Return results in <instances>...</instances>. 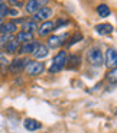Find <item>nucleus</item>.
Listing matches in <instances>:
<instances>
[{
    "mask_svg": "<svg viewBox=\"0 0 117 133\" xmlns=\"http://www.w3.org/2000/svg\"><path fill=\"white\" fill-rule=\"evenodd\" d=\"M4 49H6L7 54H16L19 51V42L16 39H10L9 42L4 45Z\"/></svg>",
    "mask_w": 117,
    "mask_h": 133,
    "instance_id": "dca6fc26",
    "label": "nucleus"
},
{
    "mask_svg": "<svg viewBox=\"0 0 117 133\" xmlns=\"http://www.w3.org/2000/svg\"><path fill=\"white\" fill-rule=\"evenodd\" d=\"M95 30H97L100 35H110V33H113L114 28L111 23H100L95 26Z\"/></svg>",
    "mask_w": 117,
    "mask_h": 133,
    "instance_id": "2eb2a0df",
    "label": "nucleus"
},
{
    "mask_svg": "<svg viewBox=\"0 0 117 133\" xmlns=\"http://www.w3.org/2000/svg\"><path fill=\"white\" fill-rule=\"evenodd\" d=\"M10 39H12V35H2L0 36V45H6Z\"/></svg>",
    "mask_w": 117,
    "mask_h": 133,
    "instance_id": "b1692460",
    "label": "nucleus"
},
{
    "mask_svg": "<svg viewBox=\"0 0 117 133\" xmlns=\"http://www.w3.org/2000/svg\"><path fill=\"white\" fill-rule=\"evenodd\" d=\"M25 68H26V72L29 74V75H32V77L39 75V74H42L44 70H45L44 64L39 62V61H29Z\"/></svg>",
    "mask_w": 117,
    "mask_h": 133,
    "instance_id": "7ed1b4c3",
    "label": "nucleus"
},
{
    "mask_svg": "<svg viewBox=\"0 0 117 133\" xmlns=\"http://www.w3.org/2000/svg\"><path fill=\"white\" fill-rule=\"evenodd\" d=\"M23 126H25V129L29 130V132H35V130H39L40 127H42V124L35 119H25Z\"/></svg>",
    "mask_w": 117,
    "mask_h": 133,
    "instance_id": "f8f14e48",
    "label": "nucleus"
},
{
    "mask_svg": "<svg viewBox=\"0 0 117 133\" xmlns=\"http://www.w3.org/2000/svg\"><path fill=\"white\" fill-rule=\"evenodd\" d=\"M39 45V43H36V42H27V43H23L22 46H20V49H19V54H23V55H27V54H33V51L36 49V46Z\"/></svg>",
    "mask_w": 117,
    "mask_h": 133,
    "instance_id": "4468645a",
    "label": "nucleus"
},
{
    "mask_svg": "<svg viewBox=\"0 0 117 133\" xmlns=\"http://www.w3.org/2000/svg\"><path fill=\"white\" fill-rule=\"evenodd\" d=\"M6 4H10V6L16 7V9H19V7H22V6H23L20 0H7V3H6Z\"/></svg>",
    "mask_w": 117,
    "mask_h": 133,
    "instance_id": "5701e85b",
    "label": "nucleus"
},
{
    "mask_svg": "<svg viewBox=\"0 0 117 133\" xmlns=\"http://www.w3.org/2000/svg\"><path fill=\"white\" fill-rule=\"evenodd\" d=\"M15 39H16L19 43L32 42V41H33V33H32V32H23V30H20L19 33H16V38H15Z\"/></svg>",
    "mask_w": 117,
    "mask_h": 133,
    "instance_id": "9d476101",
    "label": "nucleus"
},
{
    "mask_svg": "<svg viewBox=\"0 0 117 133\" xmlns=\"http://www.w3.org/2000/svg\"><path fill=\"white\" fill-rule=\"evenodd\" d=\"M116 114H117V113H116Z\"/></svg>",
    "mask_w": 117,
    "mask_h": 133,
    "instance_id": "c85d7f7f",
    "label": "nucleus"
},
{
    "mask_svg": "<svg viewBox=\"0 0 117 133\" xmlns=\"http://www.w3.org/2000/svg\"><path fill=\"white\" fill-rule=\"evenodd\" d=\"M106 80L111 84H117V66L116 68H111V70L106 74Z\"/></svg>",
    "mask_w": 117,
    "mask_h": 133,
    "instance_id": "6ab92c4d",
    "label": "nucleus"
},
{
    "mask_svg": "<svg viewBox=\"0 0 117 133\" xmlns=\"http://www.w3.org/2000/svg\"><path fill=\"white\" fill-rule=\"evenodd\" d=\"M80 41H82V33H81V32H77V33H74L72 36L70 38V41H68V42H67V46H72L74 43L80 42Z\"/></svg>",
    "mask_w": 117,
    "mask_h": 133,
    "instance_id": "412c9836",
    "label": "nucleus"
},
{
    "mask_svg": "<svg viewBox=\"0 0 117 133\" xmlns=\"http://www.w3.org/2000/svg\"><path fill=\"white\" fill-rule=\"evenodd\" d=\"M80 62H81V57L80 55H71L70 58H67V64H72V65H70L68 68H75V66H78L80 65Z\"/></svg>",
    "mask_w": 117,
    "mask_h": 133,
    "instance_id": "aec40b11",
    "label": "nucleus"
},
{
    "mask_svg": "<svg viewBox=\"0 0 117 133\" xmlns=\"http://www.w3.org/2000/svg\"><path fill=\"white\" fill-rule=\"evenodd\" d=\"M2 61H4V57H3V54L0 52V62H2Z\"/></svg>",
    "mask_w": 117,
    "mask_h": 133,
    "instance_id": "a878e982",
    "label": "nucleus"
},
{
    "mask_svg": "<svg viewBox=\"0 0 117 133\" xmlns=\"http://www.w3.org/2000/svg\"><path fill=\"white\" fill-rule=\"evenodd\" d=\"M54 29H55V23H54V22H51V20H45V22H42V25L38 28V35H39V36H46V35H49Z\"/></svg>",
    "mask_w": 117,
    "mask_h": 133,
    "instance_id": "0eeeda50",
    "label": "nucleus"
},
{
    "mask_svg": "<svg viewBox=\"0 0 117 133\" xmlns=\"http://www.w3.org/2000/svg\"><path fill=\"white\" fill-rule=\"evenodd\" d=\"M2 23H3V19H2V17H0V26H2Z\"/></svg>",
    "mask_w": 117,
    "mask_h": 133,
    "instance_id": "bb28decb",
    "label": "nucleus"
},
{
    "mask_svg": "<svg viewBox=\"0 0 117 133\" xmlns=\"http://www.w3.org/2000/svg\"><path fill=\"white\" fill-rule=\"evenodd\" d=\"M38 29V25L35 20H25L23 26H22V30L23 32H33V30Z\"/></svg>",
    "mask_w": 117,
    "mask_h": 133,
    "instance_id": "f3484780",
    "label": "nucleus"
},
{
    "mask_svg": "<svg viewBox=\"0 0 117 133\" xmlns=\"http://www.w3.org/2000/svg\"><path fill=\"white\" fill-rule=\"evenodd\" d=\"M48 52H49V49H48L46 45H38L32 55H33L36 59H44V58L48 57Z\"/></svg>",
    "mask_w": 117,
    "mask_h": 133,
    "instance_id": "ddd939ff",
    "label": "nucleus"
},
{
    "mask_svg": "<svg viewBox=\"0 0 117 133\" xmlns=\"http://www.w3.org/2000/svg\"><path fill=\"white\" fill-rule=\"evenodd\" d=\"M104 64L107 68H116L117 66V51L114 48H108L104 55Z\"/></svg>",
    "mask_w": 117,
    "mask_h": 133,
    "instance_id": "20e7f679",
    "label": "nucleus"
},
{
    "mask_svg": "<svg viewBox=\"0 0 117 133\" xmlns=\"http://www.w3.org/2000/svg\"><path fill=\"white\" fill-rule=\"evenodd\" d=\"M40 3L38 0H27V3L25 4V10H26V13H30V15H35L38 10L40 9Z\"/></svg>",
    "mask_w": 117,
    "mask_h": 133,
    "instance_id": "9b49d317",
    "label": "nucleus"
},
{
    "mask_svg": "<svg viewBox=\"0 0 117 133\" xmlns=\"http://www.w3.org/2000/svg\"><path fill=\"white\" fill-rule=\"evenodd\" d=\"M7 15H10V16H17V10L16 9H12L7 12Z\"/></svg>",
    "mask_w": 117,
    "mask_h": 133,
    "instance_id": "393cba45",
    "label": "nucleus"
},
{
    "mask_svg": "<svg viewBox=\"0 0 117 133\" xmlns=\"http://www.w3.org/2000/svg\"><path fill=\"white\" fill-rule=\"evenodd\" d=\"M7 12H9V6L6 3H0V17L2 19L4 16H7Z\"/></svg>",
    "mask_w": 117,
    "mask_h": 133,
    "instance_id": "4be33fe9",
    "label": "nucleus"
},
{
    "mask_svg": "<svg viewBox=\"0 0 117 133\" xmlns=\"http://www.w3.org/2000/svg\"><path fill=\"white\" fill-rule=\"evenodd\" d=\"M49 17H52V9H51V7H46V6L40 7L36 13L33 15L35 22H36V20H44L45 22V20H48Z\"/></svg>",
    "mask_w": 117,
    "mask_h": 133,
    "instance_id": "423d86ee",
    "label": "nucleus"
},
{
    "mask_svg": "<svg viewBox=\"0 0 117 133\" xmlns=\"http://www.w3.org/2000/svg\"><path fill=\"white\" fill-rule=\"evenodd\" d=\"M87 61L91 66L94 68H100L104 62V58H103V52H101V48L98 45H94L91 46L90 49L87 51Z\"/></svg>",
    "mask_w": 117,
    "mask_h": 133,
    "instance_id": "f257e3e1",
    "label": "nucleus"
},
{
    "mask_svg": "<svg viewBox=\"0 0 117 133\" xmlns=\"http://www.w3.org/2000/svg\"><path fill=\"white\" fill-rule=\"evenodd\" d=\"M67 58H68L67 52L65 51H59L54 57V59H52V64L49 66V72H59L64 66L67 65Z\"/></svg>",
    "mask_w": 117,
    "mask_h": 133,
    "instance_id": "f03ea898",
    "label": "nucleus"
},
{
    "mask_svg": "<svg viewBox=\"0 0 117 133\" xmlns=\"http://www.w3.org/2000/svg\"><path fill=\"white\" fill-rule=\"evenodd\" d=\"M97 13H98L100 17H107L108 15L111 13V10H110V7H108L107 4H98L97 6Z\"/></svg>",
    "mask_w": 117,
    "mask_h": 133,
    "instance_id": "a211bd4d",
    "label": "nucleus"
},
{
    "mask_svg": "<svg viewBox=\"0 0 117 133\" xmlns=\"http://www.w3.org/2000/svg\"><path fill=\"white\" fill-rule=\"evenodd\" d=\"M0 3H2V0H0Z\"/></svg>",
    "mask_w": 117,
    "mask_h": 133,
    "instance_id": "cd10ccee",
    "label": "nucleus"
},
{
    "mask_svg": "<svg viewBox=\"0 0 117 133\" xmlns=\"http://www.w3.org/2000/svg\"><path fill=\"white\" fill-rule=\"evenodd\" d=\"M67 39H68V33L49 36V39H48V46H49V48H59L61 45L65 43V41H67Z\"/></svg>",
    "mask_w": 117,
    "mask_h": 133,
    "instance_id": "39448f33",
    "label": "nucleus"
},
{
    "mask_svg": "<svg viewBox=\"0 0 117 133\" xmlns=\"http://www.w3.org/2000/svg\"><path fill=\"white\" fill-rule=\"evenodd\" d=\"M27 62H29V61L23 59V58H15V59L12 61V64H10V71L15 72V74H17L19 71H22L25 66L27 65Z\"/></svg>",
    "mask_w": 117,
    "mask_h": 133,
    "instance_id": "6e6552de",
    "label": "nucleus"
},
{
    "mask_svg": "<svg viewBox=\"0 0 117 133\" xmlns=\"http://www.w3.org/2000/svg\"><path fill=\"white\" fill-rule=\"evenodd\" d=\"M16 30H17V26L16 23H13V20L7 22V23H2V26H0L2 35H13V33H16Z\"/></svg>",
    "mask_w": 117,
    "mask_h": 133,
    "instance_id": "1a4fd4ad",
    "label": "nucleus"
}]
</instances>
